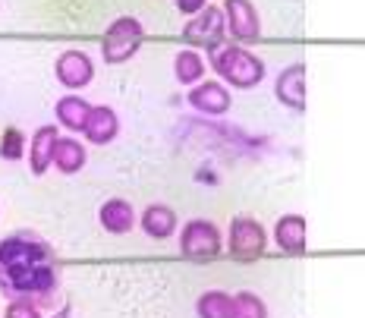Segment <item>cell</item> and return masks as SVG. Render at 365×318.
<instances>
[{
  "label": "cell",
  "instance_id": "cell-21",
  "mask_svg": "<svg viewBox=\"0 0 365 318\" xmlns=\"http://www.w3.org/2000/svg\"><path fill=\"white\" fill-rule=\"evenodd\" d=\"M0 158L4 161H19L26 158V135L16 126H6L4 135H0Z\"/></svg>",
  "mask_w": 365,
  "mask_h": 318
},
{
  "label": "cell",
  "instance_id": "cell-7",
  "mask_svg": "<svg viewBox=\"0 0 365 318\" xmlns=\"http://www.w3.org/2000/svg\"><path fill=\"white\" fill-rule=\"evenodd\" d=\"M54 76H57V82L63 88H70V92H79V88L91 86V79H95V60H91L86 51L70 48V51H63V54L57 57Z\"/></svg>",
  "mask_w": 365,
  "mask_h": 318
},
{
  "label": "cell",
  "instance_id": "cell-8",
  "mask_svg": "<svg viewBox=\"0 0 365 318\" xmlns=\"http://www.w3.org/2000/svg\"><path fill=\"white\" fill-rule=\"evenodd\" d=\"M186 101H189V108L205 113V117H224V113L233 108L230 88H227L220 79H202L199 86L189 88Z\"/></svg>",
  "mask_w": 365,
  "mask_h": 318
},
{
  "label": "cell",
  "instance_id": "cell-6",
  "mask_svg": "<svg viewBox=\"0 0 365 318\" xmlns=\"http://www.w3.org/2000/svg\"><path fill=\"white\" fill-rule=\"evenodd\" d=\"M224 35H227V19H224V10L215 4H208L182 26V38L189 44H195V48H205L208 54H215L224 44Z\"/></svg>",
  "mask_w": 365,
  "mask_h": 318
},
{
  "label": "cell",
  "instance_id": "cell-17",
  "mask_svg": "<svg viewBox=\"0 0 365 318\" xmlns=\"http://www.w3.org/2000/svg\"><path fill=\"white\" fill-rule=\"evenodd\" d=\"M88 113H91V104L82 95H63L57 101V108H54L57 123L63 126V130H70V133H82V130H86Z\"/></svg>",
  "mask_w": 365,
  "mask_h": 318
},
{
  "label": "cell",
  "instance_id": "cell-5",
  "mask_svg": "<svg viewBox=\"0 0 365 318\" xmlns=\"http://www.w3.org/2000/svg\"><path fill=\"white\" fill-rule=\"evenodd\" d=\"M142 38H145V26L135 16L113 19L101 38V57L108 60V63H126V60L135 57V51L142 48Z\"/></svg>",
  "mask_w": 365,
  "mask_h": 318
},
{
  "label": "cell",
  "instance_id": "cell-9",
  "mask_svg": "<svg viewBox=\"0 0 365 318\" xmlns=\"http://www.w3.org/2000/svg\"><path fill=\"white\" fill-rule=\"evenodd\" d=\"M274 98H277L280 108L302 113L306 111V63L296 60V63L284 66L274 79Z\"/></svg>",
  "mask_w": 365,
  "mask_h": 318
},
{
  "label": "cell",
  "instance_id": "cell-11",
  "mask_svg": "<svg viewBox=\"0 0 365 318\" xmlns=\"http://www.w3.org/2000/svg\"><path fill=\"white\" fill-rule=\"evenodd\" d=\"M274 246L284 255H306L309 221L302 215H280L277 224H274Z\"/></svg>",
  "mask_w": 365,
  "mask_h": 318
},
{
  "label": "cell",
  "instance_id": "cell-18",
  "mask_svg": "<svg viewBox=\"0 0 365 318\" xmlns=\"http://www.w3.org/2000/svg\"><path fill=\"white\" fill-rule=\"evenodd\" d=\"M205 73H208V66H205V57L195 48L177 51V57H173V76H177L180 86H189V88L199 86L205 79Z\"/></svg>",
  "mask_w": 365,
  "mask_h": 318
},
{
  "label": "cell",
  "instance_id": "cell-16",
  "mask_svg": "<svg viewBox=\"0 0 365 318\" xmlns=\"http://www.w3.org/2000/svg\"><path fill=\"white\" fill-rule=\"evenodd\" d=\"M86 161H88L86 145H82L76 135H60L57 148H54V168L60 173H66V177H73V173H79L86 168Z\"/></svg>",
  "mask_w": 365,
  "mask_h": 318
},
{
  "label": "cell",
  "instance_id": "cell-20",
  "mask_svg": "<svg viewBox=\"0 0 365 318\" xmlns=\"http://www.w3.org/2000/svg\"><path fill=\"white\" fill-rule=\"evenodd\" d=\"M233 309H237V318H268L264 299L252 290H240L237 297H233Z\"/></svg>",
  "mask_w": 365,
  "mask_h": 318
},
{
  "label": "cell",
  "instance_id": "cell-3",
  "mask_svg": "<svg viewBox=\"0 0 365 318\" xmlns=\"http://www.w3.org/2000/svg\"><path fill=\"white\" fill-rule=\"evenodd\" d=\"M227 252L237 262H255L268 252V230L249 215H237L227 227Z\"/></svg>",
  "mask_w": 365,
  "mask_h": 318
},
{
  "label": "cell",
  "instance_id": "cell-24",
  "mask_svg": "<svg viewBox=\"0 0 365 318\" xmlns=\"http://www.w3.org/2000/svg\"><path fill=\"white\" fill-rule=\"evenodd\" d=\"M54 318H70V306H63V309H60V312H57Z\"/></svg>",
  "mask_w": 365,
  "mask_h": 318
},
{
  "label": "cell",
  "instance_id": "cell-19",
  "mask_svg": "<svg viewBox=\"0 0 365 318\" xmlns=\"http://www.w3.org/2000/svg\"><path fill=\"white\" fill-rule=\"evenodd\" d=\"M195 315L199 318H237L233 309V293L227 290H205L195 299Z\"/></svg>",
  "mask_w": 365,
  "mask_h": 318
},
{
  "label": "cell",
  "instance_id": "cell-12",
  "mask_svg": "<svg viewBox=\"0 0 365 318\" xmlns=\"http://www.w3.org/2000/svg\"><path fill=\"white\" fill-rule=\"evenodd\" d=\"M57 139H60V130H57L54 123L38 126L35 135L29 139V168H32L35 177H41V173L51 170V164H54Z\"/></svg>",
  "mask_w": 365,
  "mask_h": 318
},
{
  "label": "cell",
  "instance_id": "cell-2",
  "mask_svg": "<svg viewBox=\"0 0 365 318\" xmlns=\"http://www.w3.org/2000/svg\"><path fill=\"white\" fill-rule=\"evenodd\" d=\"M51 262H54V249L38 237L16 233V237L0 240V284H4L6 277L19 275V271H26V268L51 265Z\"/></svg>",
  "mask_w": 365,
  "mask_h": 318
},
{
  "label": "cell",
  "instance_id": "cell-23",
  "mask_svg": "<svg viewBox=\"0 0 365 318\" xmlns=\"http://www.w3.org/2000/svg\"><path fill=\"white\" fill-rule=\"evenodd\" d=\"M208 6V0H177V10L186 13V16H195L199 10H205Z\"/></svg>",
  "mask_w": 365,
  "mask_h": 318
},
{
  "label": "cell",
  "instance_id": "cell-4",
  "mask_svg": "<svg viewBox=\"0 0 365 318\" xmlns=\"http://www.w3.org/2000/svg\"><path fill=\"white\" fill-rule=\"evenodd\" d=\"M180 252L192 262L217 259V255L224 252L220 227L215 221H208V217H192V221H186L180 230Z\"/></svg>",
  "mask_w": 365,
  "mask_h": 318
},
{
  "label": "cell",
  "instance_id": "cell-22",
  "mask_svg": "<svg viewBox=\"0 0 365 318\" xmlns=\"http://www.w3.org/2000/svg\"><path fill=\"white\" fill-rule=\"evenodd\" d=\"M4 318H41V309H38L32 299H10Z\"/></svg>",
  "mask_w": 365,
  "mask_h": 318
},
{
  "label": "cell",
  "instance_id": "cell-10",
  "mask_svg": "<svg viewBox=\"0 0 365 318\" xmlns=\"http://www.w3.org/2000/svg\"><path fill=\"white\" fill-rule=\"evenodd\" d=\"M224 19L227 32L237 41H258L262 38V16H258L252 0H224Z\"/></svg>",
  "mask_w": 365,
  "mask_h": 318
},
{
  "label": "cell",
  "instance_id": "cell-14",
  "mask_svg": "<svg viewBox=\"0 0 365 318\" xmlns=\"http://www.w3.org/2000/svg\"><path fill=\"white\" fill-rule=\"evenodd\" d=\"M139 227L151 240H170L173 233H177V227H180V217H177V211H173L170 205L155 202V205H148L145 211H142Z\"/></svg>",
  "mask_w": 365,
  "mask_h": 318
},
{
  "label": "cell",
  "instance_id": "cell-15",
  "mask_svg": "<svg viewBox=\"0 0 365 318\" xmlns=\"http://www.w3.org/2000/svg\"><path fill=\"white\" fill-rule=\"evenodd\" d=\"M98 221H101V230H108L110 237H123L135 227V208L126 199H108L98 208Z\"/></svg>",
  "mask_w": 365,
  "mask_h": 318
},
{
  "label": "cell",
  "instance_id": "cell-13",
  "mask_svg": "<svg viewBox=\"0 0 365 318\" xmlns=\"http://www.w3.org/2000/svg\"><path fill=\"white\" fill-rule=\"evenodd\" d=\"M120 133V117L117 111L108 108V104H91V113L86 120V130L82 135L91 142V145H110Z\"/></svg>",
  "mask_w": 365,
  "mask_h": 318
},
{
  "label": "cell",
  "instance_id": "cell-1",
  "mask_svg": "<svg viewBox=\"0 0 365 318\" xmlns=\"http://www.w3.org/2000/svg\"><path fill=\"white\" fill-rule=\"evenodd\" d=\"M211 70L217 73V79L227 88H240V92L262 86L264 76H268L264 60L252 54L249 48H242V44H220L211 54Z\"/></svg>",
  "mask_w": 365,
  "mask_h": 318
}]
</instances>
